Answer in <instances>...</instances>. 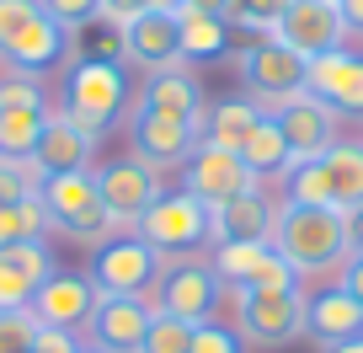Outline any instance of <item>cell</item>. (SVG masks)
I'll return each instance as SVG.
<instances>
[{"label":"cell","instance_id":"cell-1","mask_svg":"<svg viewBox=\"0 0 363 353\" xmlns=\"http://www.w3.org/2000/svg\"><path fill=\"white\" fill-rule=\"evenodd\" d=\"M272 251L294 268L299 278H331L347 268V214L337 209H310V204H278L272 219Z\"/></svg>","mask_w":363,"mask_h":353},{"label":"cell","instance_id":"cell-2","mask_svg":"<svg viewBox=\"0 0 363 353\" xmlns=\"http://www.w3.org/2000/svg\"><path fill=\"white\" fill-rule=\"evenodd\" d=\"M75 33L43 11V0H0V65H11L16 75H48L59 70L75 43Z\"/></svg>","mask_w":363,"mask_h":353},{"label":"cell","instance_id":"cell-3","mask_svg":"<svg viewBox=\"0 0 363 353\" xmlns=\"http://www.w3.org/2000/svg\"><path fill=\"white\" fill-rule=\"evenodd\" d=\"M128 107V70L113 65V59H91L80 54L75 65H65V80H59V113L75 118L91 139H102L107 129L123 118Z\"/></svg>","mask_w":363,"mask_h":353},{"label":"cell","instance_id":"cell-4","mask_svg":"<svg viewBox=\"0 0 363 353\" xmlns=\"http://www.w3.org/2000/svg\"><path fill=\"white\" fill-rule=\"evenodd\" d=\"M235 337L251 348H289L305 337V289H225Z\"/></svg>","mask_w":363,"mask_h":353},{"label":"cell","instance_id":"cell-5","mask_svg":"<svg viewBox=\"0 0 363 353\" xmlns=\"http://www.w3.org/2000/svg\"><path fill=\"white\" fill-rule=\"evenodd\" d=\"M38 198H43V209H48V230L86 241L91 251L102 246L107 236H118L113 219H107V209H102V193H96V171L43 177V183H38Z\"/></svg>","mask_w":363,"mask_h":353},{"label":"cell","instance_id":"cell-6","mask_svg":"<svg viewBox=\"0 0 363 353\" xmlns=\"http://www.w3.org/2000/svg\"><path fill=\"white\" fill-rule=\"evenodd\" d=\"M235 75L240 86H246V97L262 107V113H272V107H284L289 97L305 92V59L294 54V48H284L278 38H251L246 48H235Z\"/></svg>","mask_w":363,"mask_h":353},{"label":"cell","instance_id":"cell-7","mask_svg":"<svg viewBox=\"0 0 363 353\" xmlns=\"http://www.w3.org/2000/svg\"><path fill=\"white\" fill-rule=\"evenodd\" d=\"M134 236L145 246H155L160 257H177V251H203L214 246V214L208 204H198L193 193H160L150 204V214L134 225Z\"/></svg>","mask_w":363,"mask_h":353},{"label":"cell","instance_id":"cell-8","mask_svg":"<svg viewBox=\"0 0 363 353\" xmlns=\"http://www.w3.org/2000/svg\"><path fill=\"white\" fill-rule=\"evenodd\" d=\"M48 92L38 86V75H6L0 80V161H33L38 139L48 124Z\"/></svg>","mask_w":363,"mask_h":353},{"label":"cell","instance_id":"cell-9","mask_svg":"<svg viewBox=\"0 0 363 353\" xmlns=\"http://www.w3.org/2000/svg\"><path fill=\"white\" fill-rule=\"evenodd\" d=\"M91 284H96V295H134L145 300L150 284L160 278V251L145 246L139 236H107L102 246L91 251Z\"/></svg>","mask_w":363,"mask_h":353},{"label":"cell","instance_id":"cell-10","mask_svg":"<svg viewBox=\"0 0 363 353\" xmlns=\"http://www.w3.org/2000/svg\"><path fill=\"white\" fill-rule=\"evenodd\" d=\"M219 300H225V284L214 278L203 257H182L171 268H160V289H155V310L187 321V327H203V321L219 316Z\"/></svg>","mask_w":363,"mask_h":353},{"label":"cell","instance_id":"cell-11","mask_svg":"<svg viewBox=\"0 0 363 353\" xmlns=\"http://www.w3.org/2000/svg\"><path fill=\"white\" fill-rule=\"evenodd\" d=\"M96 193H102V209L113 219V230H134L166 188H160V171H150L145 161L118 156V161L96 166Z\"/></svg>","mask_w":363,"mask_h":353},{"label":"cell","instance_id":"cell-12","mask_svg":"<svg viewBox=\"0 0 363 353\" xmlns=\"http://www.w3.org/2000/svg\"><path fill=\"white\" fill-rule=\"evenodd\" d=\"M257 188L262 183L246 171V161H240L235 150L208 145V139H198L193 156H187V166H182V193H193L198 204H208V209H225L230 198L257 193Z\"/></svg>","mask_w":363,"mask_h":353},{"label":"cell","instance_id":"cell-13","mask_svg":"<svg viewBox=\"0 0 363 353\" xmlns=\"http://www.w3.org/2000/svg\"><path fill=\"white\" fill-rule=\"evenodd\" d=\"M272 38H278L284 48H294V54L310 65V59L342 48L347 22H342V6H337V0H289V11H284V22L272 27Z\"/></svg>","mask_w":363,"mask_h":353},{"label":"cell","instance_id":"cell-14","mask_svg":"<svg viewBox=\"0 0 363 353\" xmlns=\"http://www.w3.org/2000/svg\"><path fill=\"white\" fill-rule=\"evenodd\" d=\"M272 118H278V129H284L289 166H299V161H315V156H326V150L337 145V113H331L320 97H310V92L289 97L284 107H272Z\"/></svg>","mask_w":363,"mask_h":353},{"label":"cell","instance_id":"cell-15","mask_svg":"<svg viewBox=\"0 0 363 353\" xmlns=\"http://www.w3.org/2000/svg\"><path fill=\"white\" fill-rule=\"evenodd\" d=\"M139 107L155 118H171V124H187L203 134V118H208V97L198 86L193 70L166 65V70H150L145 75V92H139Z\"/></svg>","mask_w":363,"mask_h":353},{"label":"cell","instance_id":"cell-16","mask_svg":"<svg viewBox=\"0 0 363 353\" xmlns=\"http://www.w3.org/2000/svg\"><path fill=\"white\" fill-rule=\"evenodd\" d=\"M305 92L320 97L337 118H363V54L331 48L305 65Z\"/></svg>","mask_w":363,"mask_h":353},{"label":"cell","instance_id":"cell-17","mask_svg":"<svg viewBox=\"0 0 363 353\" xmlns=\"http://www.w3.org/2000/svg\"><path fill=\"white\" fill-rule=\"evenodd\" d=\"M198 139H203L198 129L171 124V118H155V113H145V107H134V118H128V145H134V161H145L150 171H182Z\"/></svg>","mask_w":363,"mask_h":353},{"label":"cell","instance_id":"cell-18","mask_svg":"<svg viewBox=\"0 0 363 353\" xmlns=\"http://www.w3.org/2000/svg\"><path fill=\"white\" fill-rule=\"evenodd\" d=\"M150 316H155L150 300L102 295V300H96V310H91V321H86V327H91V348H102V353H139Z\"/></svg>","mask_w":363,"mask_h":353},{"label":"cell","instance_id":"cell-19","mask_svg":"<svg viewBox=\"0 0 363 353\" xmlns=\"http://www.w3.org/2000/svg\"><path fill=\"white\" fill-rule=\"evenodd\" d=\"M96 284H91L86 273H48L43 284H38L33 295V316L43 321V327H65V332H80L91 321V310H96Z\"/></svg>","mask_w":363,"mask_h":353},{"label":"cell","instance_id":"cell-20","mask_svg":"<svg viewBox=\"0 0 363 353\" xmlns=\"http://www.w3.org/2000/svg\"><path fill=\"white\" fill-rule=\"evenodd\" d=\"M91 161H96V139H91L86 129L75 124V118H65L59 107H48L43 139H38V150H33V166H38V177H65V171H91Z\"/></svg>","mask_w":363,"mask_h":353},{"label":"cell","instance_id":"cell-21","mask_svg":"<svg viewBox=\"0 0 363 353\" xmlns=\"http://www.w3.org/2000/svg\"><path fill=\"white\" fill-rule=\"evenodd\" d=\"M118 38H123V65H139L150 75V70H166L182 59V27L177 16H160V11H139L134 22L118 27Z\"/></svg>","mask_w":363,"mask_h":353},{"label":"cell","instance_id":"cell-22","mask_svg":"<svg viewBox=\"0 0 363 353\" xmlns=\"http://www.w3.org/2000/svg\"><path fill=\"white\" fill-rule=\"evenodd\" d=\"M305 337L315 342L320 353L342 348V342H352V337H363V310L352 305L347 289L326 284V289H315V295L305 289Z\"/></svg>","mask_w":363,"mask_h":353},{"label":"cell","instance_id":"cell-23","mask_svg":"<svg viewBox=\"0 0 363 353\" xmlns=\"http://www.w3.org/2000/svg\"><path fill=\"white\" fill-rule=\"evenodd\" d=\"M214 214V246L219 241H272V219H278V204L267 193H240L230 198L225 209H208Z\"/></svg>","mask_w":363,"mask_h":353},{"label":"cell","instance_id":"cell-24","mask_svg":"<svg viewBox=\"0 0 363 353\" xmlns=\"http://www.w3.org/2000/svg\"><path fill=\"white\" fill-rule=\"evenodd\" d=\"M331 183V209L337 214H358L363 209V139H337V145L320 156Z\"/></svg>","mask_w":363,"mask_h":353},{"label":"cell","instance_id":"cell-25","mask_svg":"<svg viewBox=\"0 0 363 353\" xmlns=\"http://www.w3.org/2000/svg\"><path fill=\"white\" fill-rule=\"evenodd\" d=\"M262 124V107L251 102V97H219V102H208V118H203V139L219 150H235L246 145V134Z\"/></svg>","mask_w":363,"mask_h":353},{"label":"cell","instance_id":"cell-26","mask_svg":"<svg viewBox=\"0 0 363 353\" xmlns=\"http://www.w3.org/2000/svg\"><path fill=\"white\" fill-rule=\"evenodd\" d=\"M240 161H246V171L257 177V183L284 177V171H289V145H284V129H278V118H272V113H262V124L246 134Z\"/></svg>","mask_w":363,"mask_h":353},{"label":"cell","instance_id":"cell-27","mask_svg":"<svg viewBox=\"0 0 363 353\" xmlns=\"http://www.w3.org/2000/svg\"><path fill=\"white\" fill-rule=\"evenodd\" d=\"M177 27H182V59H193V65H203V59H219V54L230 48L225 16H208V11L182 6V11H177Z\"/></svg>","mask_w":363,"mask_h":353},{"label":"cell","instance_id":"cell-28","mask_svg":"<svg viewBox=\"0 0 363 353\" xmlns=\"http://www.w3.org/2000/svg\"><path fill=\"white\" fill-rule=\"evenodd\" d=\"M48 236V209L43 198H16V204H0V246L11 241H43Z\"/></svg>","mask_w":363,"mask_h":353},{"label":"cell","instance_id":"cell-29","mask_svg":"<svg viewBox=\"0 0 363 353\" xmlns=\"http://www.w3.org/2000/svg\"><path fill=\"white\" fill-rule=\"evenodd\" d=\"M284 204H310V209H331V183H326V166L315 161H299V166L284 171Z\"/></svg>","mask_w":363,"mask_h":353},{"label":"cell","instance_id":"cell-30","mask_svg":"<svg viewBox=\"0 0 363 353\" xmlns=\"http://www.w3.org/2000/svg\"><path fill=\"white\" fill-rule=\"evenodd\" d=\"M284 11H289V0H230L225 27L251 33V38H272V27L284 22Z\"/></svg>","mask_w":363,"mask_h":353},{"label":"cell","instance_id":"cell-31","mask_svg":"<svg viewBox=\"0 0 363 353\" xmlns=\"http://www.w3.org/2000/svg\"><path fill=\"white\" fill-rule=\"evenodd\" d=\"M193 348V327L177 316H166V310H155L145 327V342H139V353H187Z\"/></svg>","mask_w":363,"mask_h":353},{"label":"cell","instance_id":"cell-32","mask_svg":"<svg viewBox=\"0 0 363 353\" xmlns=\"http://www.w3.org/2000/svg\"><path fill=\"white\" fill-rule=\"evenodd\" d=\"M43 321L33 310H0V353H33V337Z\"/></svg>","mask_w":363,"mask_h":353},{"label":"cell","instance_id":"cell-33","mask_svg":"<svg viewBox=\"0 0 363 353\" xmlns=\"http://www.w3.org/2000/svg\"><path fill=\"white\" fill-rule=\"evenodd\" d=\"M38 166L33 161H0V204H16V198H33L38 193Z\"/></svg>","mask_w":363,"mask_h":353},{"label":"cell","instance_id":"cell-34","mask_svg":"<svg viewBox=\"0 0 363 353\" xmlns=\"http://www.w3.org/2000/svg\"><path fill=\"white\" fill-rule=\"evenodd\" d=\"M246 342L235 337V327H225V321H203V327H193V348L187 353H240Z\"/></svg>","mask_w":363,"mask_h":353},{"label":"cell","instance_id":"cell-35","mask_svg":"<svg viewBox=\"0 0 363 353\" xmlns=\"http://www.w3.org/2000/svg\"><path fill=\"white\" fill-rule=\"evenodd\" d=\"M43 11L54 16L65 33H80L86 22H96V11H102V0H43Z\"/></svg>","mask_w":363,"mask_h":353},{"label":"cell","instance_id":"cell-36","mask_svg":"<svg viewBox=\"0 0 363 353\" xmlns=\"http://www.w3.org/2000/svg\"><path fill=\"white\" fill-rule=\"evenodd\" d=\"M33 353H80V337H75V332H65V327H38Z\"/></svg>","mask_w":363,"mask_h":353},{"label":"cell","instance_id":"cell-37","mask_svg":"<svg viewBox=\"0 0 363 353\" xmlns=\"http://www.w3.org/2000/svg\"><path fill=\"white\" fill-rule=\"evenodd\" d=\"M337 289H347V295H352V305L363 310V257H347V268L337 273Z\"/></svg>","mask_w":363,"mask_h":353},{"label":"cell","instance_id":"cell-38","mask_svg":"<svg viewBox=\"0 0 363 353\" xmlns=\"http://www.w3.org/2000/svg\"><path fill=\"white\" fill-rule=\"evenodd\" d=\"M96 16H102L107 27H123V22L139 16V0H102V11H96Z\"/></svg>","mask_w":363,"mask_h":353},{"label":"cell","instance_id":"cell-39","mask_svg":"<svg viewBox=\"0 0 363 353\" xmlns=\"http://www.w3.org/2000/svg\"><path fill=\"white\" fill-rule=\"evenodd\" d=\"M347 246H352V257H363V209L347 214Z\"/></svg>","mask_w":363,"mask_h":353},{"label":"cell","instance_id":"cell-40","mask_svg":"<svg viewBox=\"0 0 363 353\" xmlns=\"http://www.w3.org/2000/svg\"><path fill=\"white\" fill-rule=\"evenodd\" d=\"M139 11H160V16H177L182 0H139Z\"/></svg>","mask_w":363,"mask_h":353},{"label":"cell","instance_id":"cell-41","mask_svg":"<svg viewBox=\"0 0 363 353\" xmlns=\"http://www.w3.org/2000/svg\"><path fill=\"white\" fill-rule=\"evenodd\" d=\"M182 6H193V11H208V16H225L230 0H182Z\"/></svg>","mask_w":363,"mask_h":353},{"label":"cell","instance_id":"cell-42","mask_svg":"<svg viewBox=\"0 0 363 353\" xmlns=\"http://www.w3.org/2000/svg\"><path fill=\"white\" fill-rule=\"evenodd\" d=\"M326 353H363V337H352V342H342V348H326Z\"/></svg>","mask_w":363,"mask_h":353},{"label":"cell","instance_id":"cell-43","mask_svg":"<svg viewBox=\"0 0 363 353\" xmlns=\"http://www.w3.org/2000/svg\"><path fill=\"white\" fill-rule=\"evenodd\" d=\"M80 353H102V348H91V342H80Z\"/></svg>","mask_w":363,"mask_h":353},{"label":"cell","instance_id":"cell-44","mask_svg":"<svg viewBox=\"0 0 363 353\" xmlns=\"http://www.w3.org/2000/svg\"><path fill=\"white\" fill-rule=\"evenodd\" d=\"M337 6H342V0H337Z\"/></svg>","mask_w":363,"mask_h":353}]
</instances>
